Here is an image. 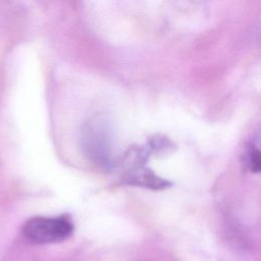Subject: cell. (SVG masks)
Masks as SVG:
<instances>
[{
	"label": "cell",
	"instance_id": "2",
	"mask_svg": "<svg viewBox=\"0 0 261 261\" xmlns=\"http://www.w3.org/2000/svg\"><path fill=\"white\" fill-rule=\"evenodd\" d=\"M122 180L130 186L149 188L152 190H161L170 187L172 184L160 176L144 165L128 169L123 175Z\"/></svg>",
	"mask_w": 261,
	"mask_h": 261
},
{
	"label": "cell",
	"instance_id": "1",
	"mask_svg": "<svg viewBox=\"0 0 261 261\" xmlns=\"http://www.w3.org/2000/svg\"><path fill=\"white\" fill-rule=\"evenodd\" d=\"M73 228L72 220L66 214L57 217L37 216L24 223L22 233L33 243L53 244L67 240Z\"/></svg>",
	"mask_w": 261,
	"mask_h": 261
},
{
	"label": "cell",
	"instance_id": "3",
	"mask_svg": "<svg viewBox=\"0 0 261 261\" xmlns=\"http://www.w3.org/2000/svg\"><path fill=\"white\" fill-rule=\"evenodd\" d=\"M246 165L252 172H259L260 170V152L253 144L250 145L246 153Z\"/></svg>",
	"mask_w": 261,
	"mask_h": 261
}]
</instances>
